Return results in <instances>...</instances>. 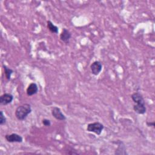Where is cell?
Returning <instances> with one entry per match:
<instances>
[{
  "mask_svg": "<svg viewBox=\"0 0 155 155\" xmlns=\"http://www.w3.org/2000/svg\"><path fill=\"white\" fill-rule=\"evenodd\" d=\"M31 111L32 109L29 104H24L16 108L15 114L18 120H24L31 113Z\"/></svg>",
  "mask_w": 155,
  "mask_h": 155,
  "instance_id": "1",
  "label": "cell"
},
{
  "mask_svg": "<svg viewBox=\"0 0 155 155\" xmlns=\"http://www.w3.org/2000/svg\"><path fill=\"white\" fill-rule=\"evenodd\" d=\"M104 128V125L99 122H94L93 123H90L87 125V131L89 132H92L97 135H100Z\"/></svg>",
  "mask_w": 155,
  "mask_h": 155,
  "instance_id": "2",
  "label": "cell"
},
{
  "mask_svg": "<svg viewBox=\"0 0 155 155\" xmlns=\"http://www.w3.org/2000/svg\"><path fill=\"white\" fill-rule=\"evenodd\" d=\"M102 69V64L99 61H95L90 65L91 72L94 76H97L101 72Z\"/></svg>",
  "mask_w": 155,
  "mask_h": 155,
  "instance_id": "3",
  "label": "cell"
},
{
  "mask_svg": "<svg viewBox=\"0 0 155 155\" xmlns=\"http://www.w3.org/2000/svg\"><path fill=\"white\" fill-rule=\"evenodd\" d=\"M5 139L8 142L14 143H21L23 141V138L21 136L17 133H12L9 134H6L5 136Z\"/></svg>",
  "mask_w": 155,
  "mask_h": 155,
  "instance_id": "4",
  "label": "cell"
},
{
  "mask_svg": "<svg viewBox=\"0 0 155 155\" xmlns=\"http://www.w3.org/2000/svg\"><path fill=\"white\" fill-rule=\"evenodd\" d=\"M52 116L58 120H65L67 118L66 116L63 114L61 109L57 107H53L51 110Z\"/></svg>",
  "mask_w": 155,
  "mask_h": 155,
  "instance_id": "5",
  "label": "cell"
},
{
  "mask_svg": "<svg viewBox=\"0 0 155 155\" xmlns=\"http://www.w3.org/2000/svg\"><path fill=\"white\" fill-rule=\"evenodd\" d=\"M13 98L14 97L11 93H4L0 96V104L2 105H7L12 103Z\"/></svg>",
  "mask_w": 155,
  "mask_h": 155,
  "instance_id": "6",
  "label": "cell"
},
{
  "mask_svg": "<svg viewBox=\"0 0 155 155\" xmlns=\"http://www.w3.org/2000/svg\"><path fill=\"white\" fill-rule=\"evenodd\" d=\"M71 38V33L70 31L65 28H63L62 30V32L60 34V39L64 42L65 44H67L69 42L70 39Z\"/></svg>",
  "mask_w": 155,
  "mask_h": 155,
  "instance_id": "7",
  "label": "cell"
},
{
  "mask_svg": "<svg viewBox=\"0 0 155 155\" xmlns=\"http://www.w3.org/2000/svg\"><path fill=\"white\" fill-rule=\"evenodd\" d=\"M131 98L133 101L136 104H143L145 105V102L143 96L139 92H135L131 96Z\"/></svg>",
  "mask_w": 155,
  "mask_h": 155,
  "instance_id": "8",
  "label": "cell"
},
{
  "mask_svg": "<svg viewBox=\"0 0 155 155\" xmlns=\"http://www.w3.org/2000/svg\"><path fill=\"white\" fill-rule=\"evenodd\" d=\"M38 92V87L37 84L35 82L30 83L27 87L26 90L27 94L28 96H31L33 95H35L37 94Z\"/></svg>",
  "mask_w": 155,
  "mask_h": 155,
  "instance_id": "9",
  "label": "cell"
},
{
  "mask_svg": "<svg viewBox=\"0 0 155 155\" xmlns=\"http://www.w3.org/2000/svg\"><path fill=\"white\" fill-rule=\"evenodd\" d=\"M117 148L114 151V154H118V155L128 154V153L127 152V150H126V147L122 142L118 141L117 142Z\"/></svg>",
  "mask_w": 155,
  "mask_h": 155,
  "instance_id": "10",
  "label": "cell"
},
{
  "mask_svg": "<svg viewBox=\"0 0 155 155\" xmlns=\"http://www.w3.org/2000/svg\"><path fill=\"white\" fill-rule=\"evenodd\" d=\"M133 110L138 114H144L147 111L145 105L143 104H136L133 105Z\"/></svg>",
  "mask_w": 155,
  "mask_h": 155,
  "instance_id": "11",
  "label": "cell"
},
{
  "mask_svg": "<svg viewBox=\"0 0 155 155\" xmlns=\"http://www.w3.org/2000/svg\"><path fill=\"white\" fill-rule=\"evenodd\" d=\"M47 26L48 29L51 33H55V34L58 33L59 32L58 27L56 25H55L51 21L48 20L47 21Z\"/></svg>",
  "mask_w": 155,
  "mask_h": 155,
  "instance_id": "12",
  "label": "cell"
},
{
  "mask_svg": "<svg viewBox=\"0 0 155 155\" xmlns=\"http://www.w3.org/2000/svg\"><path fill=\"white\" fill-rule=\"evenodd\" d=\"M2 68L4 71V74H5V78L7 81H10L11 79V76L12 74V73H13V70L8 67H7L5 65L2 64Z\"/></svg>",
  "mask_w": 155,
  "mask_h": 155,
  "instance_id": "13",
  "label": "cell"
},
{
  "mask_svg": "<svg viewBox=\"0 0 155 155\" xmlns=\"http://www.w3.org/2000/svg\"><path fill=\"white\" fill-rule=\"evenodd\" d=\"M6 117L2 111H0V125H4L6 124Z\"/></svg>",
  "mask_w": 155,
  "mask_h": 155,
  "instance_id": "14",
  "label": "cell"
},
{
  "mask_svg": "<svg viewBox=\"0 0 155 155\" xmlns=\"http://www.w3.org/2000/svg\"><path fill=\"white\" fill-rule=\"evenodd\" d=\"M42 123L44 125H45L46 127H49V126L51 125V121L49 119H42Z\"/></svg>",
  "mask_w": 155,
  "mask_h": 155,
  "instance_id": "15",
  "label": "cell"
},
{
  "mask_svg": "<svg viewBox=\"0 0 155 155\" xmlns=\"http://www.w3.org/2000/svg\"><path fill=\"white\" fill-rule=\"evenodd\" d=\"M146 124H147V126H148V127H153V128L155 127V123H154V121H153V122H147Z\"/></svg>",
  "mask_w": 155,
  "mask_h": 155,
  "instance_id": "16",
  "label": "cell"
}]
</instances>
